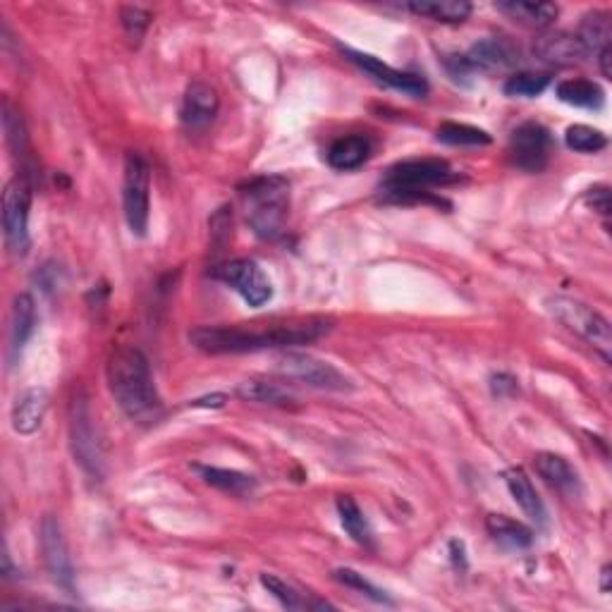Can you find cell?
<instances>
[{
  "instance_id": "obj_1",
  "label": "cell",
  "mask_w": 612,
  "mask_h": 612,
  "mask_svg": "<svg viewBox=\"0 0 612 612\" xmlns=\"http://www.w3.org/2000/svg\"><path fill=\"white\" fill-rule=\"evenodd\" d=\"M333 330L323 316L290 318L271 323H237V326H201L189 333V342L206 354H244L261 350H290L309 345Z\"/></svg>"
},
{
  "instance_id": "obj_2",
  "label": "cell",
  "mask_w": 612,
  "mask_h": 612,
  "mask_svg": "<svg viewBox=\"0 0 612 612\" xmlns=\"http://www.w3.org/2000/svg\"><path fill=\"white\" fill-rule=\"evenodd\" d=\"M110 395L118 407L137 424H156L163 416V402L153 383L149 359L134 345H120L110 352L106 364Z\"/></svg>"
},
{
  "instance_id": "obj_3",
  "label": "cell",
  "mask_w": 612,
  "mask_h": 612,
  "mask_svg": "<svg viewBox=\"0 0 612 612\" xmlns=\"http://www.w3.org/2000/svg\"><path fill=\"white\" fill-rule=\"evenodd\" d=\"M247 220L261 240H275L285 232L290 213V182L280 175L252 180L242 192Z\"/></svg>"
},
{
  "instance_id": "obj_4",
  "label": "cell",
  "mask_w": 612,
  "mask_h": 612,
  "mask_svg": "<svg viewBox=\"0 0 612 612\" xmlns=\"http://www.w3.org/2000/svg\"><path fill=\"white\" fill-rule=\"evenodd\" d=\"M546 306L550 314L558 318L560 323H565L572 333H577L579 338H584L589 345L596 347L603 354V359H610L612 330L608 318L598 314L596 309H591L589 304L572 297H550Z\"/></svg>"
},
{
  "instance_id": "obj_5",
  "label": "cell",
  "mask_w": 612,
  "mask_h": 612,
  "mask_svg": "<svg viewBox=\"0 0 612 612\" xmlns=\"http://www.w3.org/2000/svg\"><path fill=\"white\" fill-rule=\"evenodd\" d=\"M122 206L132 235L144 237L149 230L151 216V170L142 156L130 153L125 158V177H122Z\"/></svg>"
},
{
  "instance_id": "obj_6",
  "label": "cell",
  "mask_w": 612,
  "mask_h": 612,
  "mask_svg": "<svg viewBox=\"0 0 612 612\" xmlns=\"http://www.w3.org/2000/svg\"><path fill=\"white\" fill-rule=\"evenodd\" d=\"M70 448L72 455H75V462L84 469V474L91 476V479H101V445L94 428V414H91V407L84 395H77L70 407Z\"/></svg>"
},
{
  "instance_id": "obj_7",
  "label": "cell",
  "mask_w": 612,
  "mask_h": 612,
  "mask_svg": "<svg viewBox=\"0 0 612 612\" xmlns=\"http://www.w3.org/2000/svg\"><path fill=\"white\" fill-rule=\"evenodd\" d=\"M275 369L287 378H295V381H302L318 390L347 393V390L354 388L345 373L335 369V366L328 364V361L314 357V354L287 350L285 354H280L278 361H275Z\"/></svg>"
},
{
  "instance_id": "obj_8",
  "label": "cell",
  "mask_w": 612,
  "mask_h": 612,
  "mask_svg": "<svg viewBox=\"0 0 612 612\" xmlns=\"http://www.w3.org/2000/svg\"><path fill=\"white\" fill-rule=\"evenodd\" d=\"M29 206H32V185L27 177L17 175L5 185L3 192L5 242L15 256H24L29 249Z\"/></svg>"
},
{
  "instance_id": "obj_9",
  "label": "cell",
  "mask_w": 612,
  "mask_h": 612,
  "mask_svg": "<svg viewBox=\"0 0 612 612\" xmlns=\"http://www.w3.org/2000/svg\"><path fill=\"white\" fill-rule=\"evenodd\" d=\"M457 173L443 158H412V161L395 163L388 170L381 187H409V189H428L436 185L455 182Z\"/></svg>"
},
{
  "instance_id": "obj_10",
  "label": "cell",
  "mask_w": 612,
  "mask_h": 612,
  "mask_svg": "<svg viewBox=\"0 0 612 612\" xmlns=\"http://www.w3.org/2000/svg\"><path fill=\"white\" fill-rule=\"evenodd\" d=\"M41 553H44L53 584L63 589L67 596H75V567H72L70 550H67L63 526L51 514L41 522Z\"/></svg>"
},
{
  "instance_id": "obj_11",
  "label": "cell",
  "mask_w": 612,
  "mask_h": 612,
  "mask_svg": "<svg viewBox=\"0 0 612 612\" xmlns=\"http://www.w3.org/2000/svg\"><path fill=\"white\" fill-rule=\"evenodd\" d=\"M216 275L240 295L249 306H263L273 299V285L263 268L252 259H237L220 266Z\"/></svg>"
},
{
  "instance_id": "obj_12",
  "label": "cell",
  "mask_w": 612,
  "mask_h": 612,
  "mask_svg": "<svg viewBox=\"0 0 612 612\" xmlns=\"http://www.w3.org/2000/svg\"><path fill=\"white\" fill-rule=\"evenodd\" d=\"M553 153V137L538 122H524L510 137V158L526 173H541Z\"/></svg>"
},
{
  "instance_id": "obj_13",
  "label": "cell",
  "mask_w": 612,
  "mask_h": 612,
  "mask_svg": "<svg viewBox=\"0 0 612 612\" xmlns=\"http://www.w3.org/2000/svg\"><path fill=\"white\" fill-rule=\"evenodd\" d=\"M342 53L347 55V60H352L354 65L361 67L366 75L376 79L378 84H383V87L400 91V94L414 96V99H419V96L428 94V82L424 77L412 75V72L395 70V67L385 65L381 58H376V55L354 51V48H342Z\"/></svg>"
},
{
  "instance_id": "obj_14",
  "label": "cell",
  "mask_w": 612,
  "mask_h": 612,
  "mask_svg": "<svg viewBox=\"0 0 612 612\" xmlns=\"http://www.w3.org/2000/svg\"><path fill=\"white\" fill-rule=\"evenodd\" d=\"M464 67L467 70H481V72H500L512 67L519 60L517 48H514L510 41L498 39H483L479 44H474L469 48L467 55H462Z\"/></svg>"
},
{
  "instance_id": "obj_15",
  "label": "cell",
  "mask_w": 612,
  "mask_h": 612,
  "mask_svg": "<svg viewBox=\"0 0 612 612\" xmlns=\"http://www.w3.org/2000/svg\"><path fill=\"white\" fill-rule=\"evenodd\" d=\"M48 402H51V397H48L46 388H27L22 395H17L15 405H12L10 412V421L15 433H20V436H32V433L39 431L46 419Z\"/></svg>"
},
{
  "instance_id": "obj_16",
  "label": "cell",
  "mask_w": 612,
  "mask_h": 612,
  "mask_svg": "<svg viewBox=\"0 0 612 612\" xmlns=\"http://www.w3.org/2000/svg\"><path fill=\"white\" fill-rule=\"evenodd\" d=\"M534 53L538 60L550 65H574L581 63L584 58H589V51L581 44L577 34L569 32H555V34H543L541 39H536Z\"/></svg>"
},
{
  "instance_id": "obj_17",
  "label": "cell",
  "mask_w": 612,
  "mask_h": 612,
  "mask_svg": "<svg viewBox=\"0 0 612 612\" xmlns=\"http://www.w3.org/2000/svg\"><path fill=\"white\" fill-rule=\"evenodd\" d=\"M220 108V99L216 89L208 87L204 82L189 84L182 99V122L192 130H201V127L211 125L216 120Z\"/></svg>"
},
{
  "instance_id": "obj_18",
  "label": "cell",
  "mask_w": 612,
  "mask_h": 612,
  "mask_svg": "<svg viewBox=\"0 0 612 612\" xmlns=\"http://www.w3.org/2000/svg\"><path fill=\"white\" fill-rule=\"evenodd\" d=\"M505 483H507V491H510V495L514 498V503L522 507V512L526 514V517H529L536 526H546L548 524L546 505H543V500L538 498L534 483H531L529 476H526V471L519 467L507 469Z\"/></svg>"
},
{
  "instance_id": "obj_19",
  "label": "cell",
  "mask_w": 612,
  "mask_h": 612,
  "mask_svg": "<svg viewBox=\"0 0 612 612\" xmlns=\"http://www.w3.org/2000/svg\"><path fill=\"white\" fill-rule=\"evenodd\" d=\"M36 321H39V316H36L34 297L22 292V295L15 297L10 311V361H17V357H20L24 345L34 335Z\"/></svg>"
},
{
  "instance_id": "obj_20",
  "label": "cell",
  "mask_w": 612,
  "mask_h": 612,
  "mask_svg": "<svg viewBox=\"0 0 612 612\" xmlns=\"http://www.w3.org/2000/svg\"><path fill=\"white\" fill-rule=\"evenodd\" d=\"M534 464L538 474H541V479L546 481L548 486H553L555 491L567 495L579 493V474L565 457L555 455V452H541V455H536Z\"/></svg>"
},
{
  "instance_id": "obj_21",
  "label": "cell",
  "mask_w": 612,
  "mask_h": 612,
  "mask_svg": "<svg viewBox=\"0 0 612 612\" xmlns=\"http://www.w3.org/2000/svg\"><path fill=\"white\" fill-rule=\"evenodd\" d=\"M402 8L416 17H428V20L443 24H462L471 15V3L467 0H412Z\"/></svg>"
},
{
  "instance_id": "obj_22",
  "label": "cell",
  "mask_w": 612,
  "mask_h": 612,
  "mask_svg": "<svg viewBox=\"0 0 612 612\" xmlns=\"http://www.w3.org/2000/svg\"><path fill=\"white\" fill-rule=\"evenodd\" d=\"M486 531L498 546L507 550H524L534 543V531L517 519L505 517V514H488Z\"/></svg>"
},
{
  "instance_id": "obj_23",
  "label": "cell",
  "mask_w": 612,
  "mask_h": 612,
  "mask_svg": "<svg viewBox=\"0 0 612 612\" xmlns=\"http://www.w3.org/2000/svg\"><path fill=\"white\" fill-rule=\"evenodd\" d=\"M371 156V142L364 134H352V137H342L328 149V165L335 170H357Z\"/></svg>"
},
{
  "instance_id": "obj_24",
  "label": "cell",
  "mask_w": 612,
  "mask_h": 612,
  "mask_svg": "<svg viewBox=\"0 0 612 612\" xmlns=\"http://www.w3.org/2000/svg\"><path fill=\"white\" fill-rule=\"evenodd\" d=\"M500 12H505L507 17H512L514 22L526 24V27H550L558 17V5L553 3H534V0H507V3L495 5Z\"/></svg>"
},
{
  "instance_id": "obj_25",
  "label": "cell",
  "mask_w": 612,
  "mask_h": 612,
  "mask_svg": "<svg viewBox=\"0 0 612 612\" xmlns=\"http://www.w3.org/2000/svg\"><path fill=\"white\" fill-rule=\"evenodd\" d=\"M555 94L562 103L574 108H586V110H598L605 103V91L598 87L591 79H565L555 87Z\"/></svg>"
},
{
  "instance_id": "obj_26",
  "label": "cell",
  "mask_w": 612,
  "mask_h": 612,
  "mask_svg": "<svg viewBox=\"0 0 612 612\" xmlns=\"http://www.w3.org/2000/svg\"><path fill=\"white\" fill-rule=\"evenodd\" d=\"M199 471V476L204 479L208 486L218 488L223 493L232 495H249L256 488V479L249 474L235 469H220V467H206V464H197L194 467Z\"/></svg>"
},
{
  "instance_id": "obj_27",
  "label": "cell",
  "mask_w": 612,
  "mask_h": 612,
  "mask_svg": "<svg viewBox=\"0 0 612 612\" xmlns=\"http://www.w3.org/2000/svg\"><path fill=\"white\" fill-rule=\"evenodd\" d=\"M3 130H5V139H8L12 156L20 158L22 165H27L29 161H32V146H29L27 127H24L20 110L12 108L10 101L3 103Z\"/></svg>"
},
{
  "instance_id": "obj_28",
  "label": "cell",
  "mask_w": 612,
  "mask_h": 612,
  "mask_svg": "<svg viewBox=\"0 0 612 612\" xmlns=\"http://www.w3.org/2000/svg\"><path fill=\"white\" fill-rule=\"evenodd\" d=\"M261 586L266 589L275 601H280V605H285L287 610H309V608H333V605L326 601H309L304 593H299L295 586L285 584L283 579H278L275 574H261Z\"/></svg>"
},
{
  "instance_id": "obj_29",
  "label": "cell",
  "mask_w": 612,
  "mask_h": 612,
  "mask_svg": "<svg viewBox=\"0 0 612 612\" xmlns=\"http://www.w3.org/2000/svg\"><path fill=\"white\" fill-rule=\"evenodd\" d=\"M338 514H340V524L347 534L352 536V541H357L359 546H371L373 534L371 526L366 522V514L361 512V507L357 505V500L350 498V495H340L338 498Z\"/></svg>"
},
{
  "instance_id": "obj_30",
  "label": "cell",
  "mask_w": 612,
  "mask_h": 612,
  "mask_svg": "<svg viewBox=\"0 0 612 612\" xmlns=\"http://www.w3.org/2000/svg\"><path fill=\"white\" fill-rule=\"evenodd\" d=\"M577 36L589 53H601L603 48H608L612 36L608 12H591V15H586L584 22L579 24Z\"/></svg>"
},
{
  "instance_id": "obj_31",
  "label": "cell",
  "mask_w": 612,
  "mask_h": 612,
  "mask_svg": "<svg viewBox=\"0 0 612 612\" xmlns=\"http://www.w3.org/2000/svg\"><path fill=\"white\" fill-rule=\"evenodd\" d=\"M237 395L247 402H259V405H271V407H290L295 402L283 385L278 383H266V381H247L237 388Z\"/></svg>"
},
{
  "instance_id": "obj_32",
  "label": "cell",
  "mask_w": 612,
  "mask_h": 612,
  "mask_svg": "<svg viewBox=\"0 0 612 612\" xmlns=\"http://www.w3.org/2000/svg\"><path fill=\"white\" fill-rule=\"evenodd\" d=\"M438 142L448 146H488L491 134L479 127L464 125V122H443L436 132Z\"/></svg>"
},
{
  "instance_id": "obj_33",
  "label": "cell",
  "mask_w": 612,
  "mask_h": 612,
  "mask_svg": "<svg viewBox=\"0 0 612 612\" xmlns=\"http://www.w3.org/2000/svg\"><path fill=\"white\" fill-rule=\"evenodd\" d=\"M381 199L385 204H426L438 208H450V201L436 197L428 189H409V187H381Z\"/></svg>"
},
{
  "instance_id": "obj_34",
  "label": "cell",
  "mask_w": 612,
  "mask_h": 612,
  "mask_svg": "<svg viewBox=\"0 0 612 612\" xmlns=\"http://www.w3.org/2000/svg\"><path fill=\"white\" fill-rule=\"evenodd\" d=\"M565 144L577 153H598L608 146V137L589 125H572L565 132Z\"/></svg>"
},
{
  "instance_id": "obj_35",
  "label": "cell",
  "mask_w": 612,
  "mask_h": 612,
  "mask_svg": "<svg viewBox=\"0 0 612 612\" xmlns=\"http://www.w3.org/2000/svg\"><path fill=\"white\" fill-rule=\"evenodd\" d=\"M550 84V75H541V72H519V75L510 77L505 82L507 96H519V99H534V96L543 94Z\"/></svg>"
},
{
  "instance_id": "obj_36",
  "label": "cell",
  "mask_w": 612,
  "mask_h": 612,
  "mask_svg": "<svg viewBox=\"0 0 612 612\" xmlns=\"http://www.w3.org/2000/svg\"><path fill=\"white\" fill-rule=\"evenodd\" d=\"M335 581H340V584H345L347 589H354V591H359L361 596H366V598H371V601H376V603H393L388 598V593H385L383 589H378L376 584H371L369 579L364 577V574H359L357 569H350V567H342V569H335Z\"/></svg>"
},
{
  "instance_id": "obj_37",
  "label": "cell",
  "mask_w": 612,
  "mask_h": 612,
  "mask_svg": "<svg viewBox=\"0 0 612 612\" xmlns=\"http://www.w3.org/2000/svg\"><path fill=\"white\" fill-rule=\"evenodd\" d=\"M120 20L122 27H125V32L132 36V41H139L144 36L146 29H149L151 24V15L142 8H122L120 12Z\"/></svg>"
},
{
  "instance_id": "obj_38",
  "label": "cell",
  "mask_w": 612,
  "mask_h": 612,
  "mask_svg": "<svg viewBox=\"0 0 612 612\" xmlns=\"http://www.w3.org/2000/svg\"><path fill=\"white\" fill-rule=\"evenodd\" d=\"M589 204L593 206V211H598L601 216H608L610 213V192L608 187H596L589 192Z\"/></svg>"
},
{
  "instance_id": "obj_39",
  "label": "cell",
  "mask_w": 612,
  "mask_h": 612,
  "mask_svg": "<svg viewBox=\"0 0 612 612\" xmlns=\"http://www.w3.org/2000/svg\"><path fill=\"white\" fill-rule=\"evenodd\" d=\"M507 388H510L512 393H517V381H514L512 376H505V373H500V376L493 378V393L495 395H505Z\"/></svg>"
},
{
  "instance_id": "obj_40",
  "label": "cell",
  "mask_w": 612,
  "mask_h": 612,
  "mask_svg": "<svg viewBox=\"0 0 612 612\" xmlns=\"http://www.w3.org/2000/svg\"><path fill=\"white\" fill-rule=\"evenodd\" d=\"M598 63H601L603 77L605 79H612V67H610V63H612V48L610 46L603 48V51L598 53Z\"/></svg>"
},
{
  "instance_id": "obj_41",
  "label": "cell",
  "mask_w": 612,
  "mask_h": 612,
  "mask_svg": "<svg viewBox=\"0 0 612 612\" xmlns=\"http://www.w3.org/2000/svg\"><path fill=\"white\" fill-rule=\"evenodd\" d=\"M223 400H225V397H223V395H213V397H211V405H213V407H220V405H225V402H223ZM194 407H208V400H197V402H194Z\"/></svg>"
}]
</instances>
